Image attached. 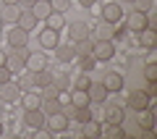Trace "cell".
Listing matches in <instances>:
<instances>
[{
    "mask_svg": "<svg viewBox=\"0 0 157 139\" xmlns=\"http://www.w3.org/2000/svg\"><path fill=\"white\" fill-rule=\"evenodd\" d=\"M26 58H29L26 47H11V53H8V58H6V66L11 68L13 73H18V71L26 68Z\"/></svg>",
    "mask_w": 157,
    "mask_h": 139,
    "instance_id": "obj_1",
    "label": "cell"
},
{
    "mask_svg": "<svg viewBox=\"0 0 157 139\" xmlns=\"http://www.w3.org/2000/svg\"><path fill=\"white\" fill-rule=\"evenodd\" d=\"M92 55L97 58V63L110 61V58L115 55V45H113V39H94V45H92Z\"/></svg>",
    "mask_w": 157,
    "mask_h": 139,
    "instance_id": "obj_2",
    "label": "cell"
},
{
    "mask_svg": "<svg viewBox=\"0 0 157 139\" xmlns=\"http://www.w3.org/2000/svg\"><path fill=\"white\" fill-rule=\"evenodd\" d=\"M152 100H155V97H149L144 89H134L128 95V108L139 113V110H144V108H152Z\"/></svg>",
    "mask_w": 157,
    "mask_h": 139,
    "instance_id": "obj_3",
    "label": "cell"
},
{
    "mask_svg": "<svg viewBox=\"0 0 157 139\" xmlns=\"http://www.w3.org/2000/svg\"><path fill=\"white\" fill-rule=\"evenodd\" d=\"M45 113H42V108H32V110L24 113V123H26L32 131H42L45 129Z\"/></svg>",
    "mask_w": 157,
    "mask_h": 139,
    "instance_id": "obj_4",
    "label": "cell"
},
{
    "mask_svg": "<svg viewBox=\"0 0 157 139\" xmlns=\"http://www.w3.org/2000/svg\"><path fill=\"white\" fill-rule=\"evenodd\" d=\"M126 26H128V32H144L147 26H149V16H147L144 11H134L128 13V21H126Z\"/></svg>",
    "mask_w": 157,
    "mask_h": 139,
    "instance_id": "obj_5",
    "label": "cell"
},
{
    "mask_svg": "<svg viewBox=\"0 0 157 139\" xmlns=\"http://www.w3.org/2000/svg\"><path fill=\"white\" fill-rule=\"evenodd\" d=\"M0 100L8 102V105H13V102L21 100V89H18L16 81H6V84H0Z\"/></svg>",
    "mask_w": 157,
    "mask_h": 139,
    "instance_id": "obj_6",
    "label": "cell"
},
{
    "mask_svg": "<svg viewBox=\"0 0 157 139\" xmlns=\"http://www.w3.org/2000/svg\"><path fill=\"white\" fill-rule=\"evenodd\" d=\"M68 123H71V121H68V118L63 116L60 110H58V113H50V116L45 118V126L50 129L52 134H58V131H66V129H68Z\"/></svg>",
    "mask_w": 157,
    "mask_h": 139,
    "instance_id": "obj_7",
    "label": "cell"
},
{
    "mask_svg": "<svg viewBox=\"0 0 157 139\" xmlns=\"http://www.w3.org/2000/svg\"><path fill=\"white\" fill-rule=\"evenodd\" d=\"M123 18V8L118 3H105L102 6V21H110V24H118Z\"/></svg>",
    "mask_w": 157,
    "mask_h": 139,
    "instance_id": "obj_8",
    "label": "cell"
},
{
    "mask_svg": "<svg viewBox=\"0 0 157 139\" xmlns=\"http://www.w3.org/2000/svg\"><path fill=\"white\" fill-rule=\"evenodd\" d=\"M123 118H126V110L121 105H110V102L105 105V121L110 123V126H121Z\"/></svg>",
    "mask_w": 157,
    "mask_h": 139,
    "instance_id": "obj_9",
    "label": "cell"
},
{
    "mask_svg": "<svg viewBox=\"0 0 157 139\" xmlns=\"http://www.w3.org/2000/svg\"><path fill=\"white\" fill-rule=\"evenodd\" d=\"M86 95H89V100H92V102H105L110 92L105 89V84H102V81H92V84H89V89H86Z\"/></svg>",
    "mask_w": 157,
    "mask_h": 139,
    "instance_id": "obj_10",
    "label": "cell"
},
{
    "mask_svg": "<svg viewBox=\"0 0 157 139\" xmlns=\"http://www.w3.org/2000/svg\"><path fill=\"white\" fill-rule=\"evenodd\" d=\"M26 42H29V32H24L21 26H13L8 34V45L11 47H26Z\"/></svg>",
    "mask_w": 157,
    "mask_h": 139,
    "instance_id": "obj_11",
    "label": "cell"
},
{
    "mask_svg": "<svg viewBox=\"0 0 157 139\" xmlns=\"http://www.w3.org/2000/svg\"><path fill=\"white\" fill-rule=\"evenodd\" d=\"M92 39H115V24L100 21L97 29H94V34H92Z\"/></svg>",
    "mask_w": 157,
    "mask_h": 139,
    "instance_id": "obj_12",
    "label": "cell"
},
{
    "mask_svg": "<svg viewBox=\"0 0 157 139\" xmlns=\"http://www.w3.org/2000/svg\"><path fill=\"white\" fill-rule=\"evenodd\" d=\"M58 34H60V32H52L50 26L42 29V32H39V45H42L45 50H55V47H58Z\"/></svg>",
    "mask_w": 157,
    "mask_h": 139,
    "instance_id": "obj_13",
    "label": "cell"
},
{
    "mask_svg": "<svg viewBox=\"0 0 157 139\" xmlns=\"http://www.w3.org/2000/svg\"><path fill=\"white\" fill-rule=\"evenodd\" d=\"M16 26H21L24 32H32V29L37 26V16L32 13V8H26V11H21V13H18V18H16Z\"/></svg>",
    "mask_w": 157,
    "mask_h": 139,
    "instance_id": "obj_14",
    "label": "cell"
},
{
    "mask_svg": "<svg viewBox=\"0 0 157 139\" xmlns=\"http://www.w3.org/2000/svg\"><path fill=\"white\" fill-rule=\"evenodd\" d=\"M68 37H71V42H76V39H84V37H89V26H86L84 21H73L71 26H68Z\"/></svg>",
    "mask_w": 157,
    "mask_h": 139,
    "instance_id": "obj_15",
    "label": "cell"
},
{
    "mask_svg": "<svg viewBox=\"0 0 157 139\" xmlns=\"http://www.w3.org/2000/svg\"><path fill=\"white\" fill-rule=\"evenodd\" d=\"M102 84H105V89L110 92V95H113V92H121V89H123V76H121V73H115V71H110V73L105 76V81H102Z\"/></svg>",
    "mask_w": 157,
    "mask_h": 139,
    "instance_id": "obj_16",
    "label": "cell"
},
{
    "mask_svg": "<svg viewBox=\"0 0 157 139\" xmlns=\"http://www.w3.org/2000/svg\"><path fill=\"white\" fill-rule=\"evenodd\" d=\"M32 13L37 16V21H45V18L52 13V6H50V0H37V3L32 6Z\"/></svg>",
    "mask_w": 157,
    "mask_h": 139,
    "instance_id": "obj_17",
    "label": "cell"
},
{
    "mask_svg": "<svg viewBox=\"0 0 157 139\" xmlns=\"http://www.w3.org/2000/svg\"><path fill=\"white\" fill-rule=\"evenodd\" d=\"M26 68L29 71H42V68H47V58L45 55H39V53H29V58H26Z\"/></svg>",
    "mask_w": 157,
    "mask_h": 139,
    "instance_id": "obj_18",
    "label": "cell"
},
{
    "mask_svg": "<svg viewBox=\"0 0 157 139\" xmlns=\"http://www.w3.org/2000/svg\"><path fill=\"white\" fill-rule=\"evenodd\" d=\"M121 129H123V137H141V126L136 118H123Z\"/></svg>",
    "mask_w": 157,
    "mask_h": 139,
    "instance_id": "obj_19",
    "label": "cell"
},
{
    "mask_svg": "<svg viewBox=\"0 0 157 139\" xmlns=\"http://www.w3.org/2000/svg\"><path fill=\"white\" fill-rule=\"evenodd\" d=\"M139 45H141V47H147V50H152V47L157 45V29L147 26L144 32H139Z\"/></svg>",
    "mask_w": 157,
    "mask_h": 139,
    "instance_id": "obj_20",
    "label": "cell"
},
{
    "mask_svg": "<svg viewBox=\"0 0 157 139\" xmlns=\"http://www.w3.org/2000/svg\"><path fill=\"white\" fill-rule=\"evenodd\" d=\"M68 97H71V105H73V108H89V105H92L86 89H73V95H68Z\"/></svg>",
    "mask_w": 157,
    "mask_h": 139,
    "instance_id": "obj_21",
    "label": "cell"
},
{
    "mask_svg": "<svg viewBox=\"0 0 157 139\" xmlns=\"http://www.w3.org/2000/svg\"><path fill=\"white\" fill-rule=\"evenodd\" d=\"M18 13H21L18 6H3V8H0V21H3V24H16Z\"/></svg>",
    "mask_w": 157,
    "mask_h": 139,
    "instance_id": "obj_22",
    "label": "cell"
},
{
    "mask_svg": "<svg viewBox=\"0 0 157 139\" xmlns=\"http://www.w3.org/2000/svg\"><path fill=\"white\" fill-rule=\"evenodd\" d=\"M21 102H24V110L39 108V105H42V95H34L32 89H29V92H21Z\"/></svg>",
    "mask_w": 157,
    "mask_h": 139,
    "instance_id": "obj_23",
    "label": "cell"
},
{
    "mask_svg": "<svg viewBox=\"0 0 157 139\" xmlns=\"http://www.w3.org/2000/svg\"><path fill=\"white\" fill-rule=\"evenodd\" d=\"M92 45H94L92 37L76 39V42H73V53H76V55H92Z\"/></svg>",
    "mask_w": 157,
    "mask_h": 139,
    "instance_id": "obj_24",
    "label": "cell"
},
{
    "mask_svg": "<svg viewBox=\"0 0 157 139\" xmlns=\"http://www.w3.org/2000/svg\"><path fill=\"white\" fill-rule=\"evenodd\" d=\"M45 21H47V26H50L52 32H63V26H66V18H63L60 11H52L50 16L45 18Z\"/></svg>",
    "mask_w": 157,
    "mask_h": 139,
    "instance_id": "obj_25",
    "label": "cell"
},
{
    "mask_svg": "<svg viewBox=\"0 0 157 139\" xmlns=\"http://www.w3.org/2000/svg\"><path fill=\"white\" fill-rule=\"evenodd\" d=\"M55 55H58V61H60V63H71L73 55H76V53H73V45H58V47H55Z\"/></svg>",
    "mask_w": 157,
    "mask_h": 139,
    "instance_id": "obj_26",
    "label": "cell"
},
{
    "mask_svg": "<svg viewBox=\"0 0 157 139\" xmlns=\"http://www.w3.org/2000/svg\"><path fill=\"white\" fill-rule=\"evenodd\" d=\"M52 87L58 92H68L71 89V76L68 73H52Z\"/></svg>",
    "mask_w": 157,
    "mask_h": 139,
    "instance_id": "obj_27",
    "label": "cell"
},
{
    "mask_svg": "<svg viewBox=\"0 0 157 139\" xmlns=\"http://www.w3.org/2000/svg\"><path fill=\"white\" fill-rule=\"evenodd\" d=\"M81 126H84V137H86V139H94V137H100V134H102L100 123H97L94 118H89V121H84Z\"/></svg>",
    "mask_w": 157,
    "mask_h": 139,
    "instance_id": "obj_28",
    "label": "cell"
},
{
    "mask_svg": "<svg viewBox=\"0 0 157 139\" xmlns=\"http://www.w3.org/2000/svg\"><path fill=\"white\" fill-rule=\"evenodd\" d=\"M47 84H52V73L47 71V68L34 71V87H47Z\"/></svg>",
    "mask_w": 157,
    "mask_h": 139,
    "instance_id": "obj_29",
    "label": "cell"
},
{
    "mask_svg": "<svg viewBox=\"0 0 157 139\" xmlns=\"http://www.w3.org/2000/svg\"><path fill=\"white\" fill-rule=\"evenodd\" d=\"M16 84H18V89H21V92H29V89H34V73H32V71L21 73Z\"/></svg>",
    "mask_w": 157,
    "mask_h": 139,
    "instance_id": "obj_30",
    "label": "cell"
},
{
    "mask_svg": "<svg viewBox=\"0 0 157 139\" xmlns=\"http://www.w3.org/2000/svg\"><path fill=\"white\" fill-rule=\"evenodd\" d=\"M94 63H97L94 55H81V71H84V73L94 71Z\"/></svg>",
    "mask_w": 157,
    "mask_h": 139,
    "instance_id": "obj_31",
    "label": "cell"
},
{
    "mask_svg": "<svg viewBox=\"0 0 157 139\" xmlns=\"http://www.w3.org/2000/svg\"><path fill=\"white\" fill-rule=\"evenodd\" d=\"M89 118H92V110H89V108H76V116H73V121L84 123V121H89Z\"/></svg>",
    "mask_w": 157,
    "mask_h": 139,
    "instance_id": "obj_32",
    "label": "cell"
},
{
    "mask_svg": "<svg viewBox=\"0 0 157 139\" xmlns=\"http://www.w3.org/2000/svg\"><path fill=\"white\" fill-rule=\"evenodd\" d=\"M144 79L147 81H157V66L155 63H147L144 66Z\"/></svg>",
    "mask_w": 157,
    "mask_h": 139,
    "instance_id": "obj_33",
    "label": "cell"
},
{
    "mask_svg": "<svg viewBox=\"0 0 157 139\" xmlns=\"http://www.w3.org/2000/svg\"><path fill=\"white\" fill-rule=\"evenodd\" d=\"M50 6H52V11H68L71 8V0H50Z\"/></svg>",
    "mask_w": 157,
    "mask_h": 139,
    "instance_id": "obj_34",
    "label": "cell"
},
{
    "mask_svg": "<svg viewBox=\"0 0 157 139\" xmlns=\"http://www.w3.org/2000/svg\"><path fill=\"white\" fill-rule=\"evenodd\" d=\"M60 113H63V116L68 118V121H71V118L76 116V108L71 105V100H68V102H63V105H60Z\"/></svg>",
    "mask_w": 157,
    "mask_h": 139,
    "instance_id": "obj_35",
    "label": "cell"
},
{
    "mask_svg": "<svg viewBox=\"0 0 157 139\" xmlns=\"http://www.w3.org/2000/svg\"><path fill=\"white\" fill-rule=\"evenodd\" d=\"M149 8H152V0H134V11H144V13H149Z\"/></svg>",
    "mask_w": 157,
    "mask_h": 139,
    "instance_id": "obj_36",
    "label": "cell"
},
{
    "mask_svg": "<svg viewBox=\"0 0 157 139\" xmlns=\"http://www.w3.org/2000/svg\"><path fill=\"white\" fill-rule=\"evenodd\" d=\"M13 79V71L8 66H0V84H6V81H11Z\"/></svg>",
    "mask_w": 157,
    "mask_h": 139,
    "instance_id": "obj_37",
    "label": "cell"
},
{
    "mask_svg": "<svg viewBox=\"0 0 157 139\" xmlns=\"http://www.w3.org/2000/svg\"><path fill=\"white\" fill-rule=\"evenodd\" d=\"M89 84H92L89 76H78L76 79V89H89Z\"/></svg>",
    "mask_w": 157,
    "mask_h": 139,
    "instance_id": "obj_38",
    "label": "cell"
},
{
    "mask_svg": "<svg viewBox=\"0 0 157 139\" xmlns=\"http://www.w3.org/2000/svg\"><path fill=\"white\" fill-rule=\"evenodd\" d=\"M107 137H123V129H121V126H110V129H107Z\"/></svg>",
    "mask_w": 157,
    "mask_h": 139,
    "instance_id": "obj_39",
    "label": "cell"
},
{
    "mask_svg": "<svg viewBox=\"0 0 157 139\" xmlns=\"http://www.w3.org/2000/svg\"><path fill=\"white\" fill-rule=\"evenodd\" d=\"M144 92H147L149 97H155V95H157V84H155V81H147V89H144Z\"/></svg>",
    "mask_w": 157,
    "mask_h": 139,
    "instance_id": "obj_40",
    "label": "cell"
},
{
    "mask_svg": "<svg viewBox=\"0 0 157 139\" xmlns=\"http://www.w3.org/2000/svg\"><path fill=\"white\" fill-rule=\"evenodd\" d=\"M34 3H37V0H18L16 6H18V8H21V11H26V8H32V6H34Z\"/></svg>",
    "mask_w": 157,
    "mask_h": 139,
    "instance_id": "obj_41",
    "label": "cell"
},
{
    "mask_svg": "<svg viewBox=\"0 0 157 139\" xmlns=\"http://www.w3.org/2000/svg\"><path fill=\"white\" fill-rule=\"evenodd\" d=\"M126 34H128V26H118V29H115V39L126 37Z\"/></svg>",
    "mask_w": 157,
    "mask_h": 139,
    "instance_id": "obj_42",
    "label": "cell"
},
{
    "mask_svg": "<svg viewBox=\"0 0 157 139\" xmlns=\"http://www.w3.org/2000/svg\"><path fill=\"white\" fill-rule=\"evenodd\" d=\"M94 3H97V0H78V6H84V8H92Z\"/></svg>",
    "mask_w": 157,
    "mask_h": 139,
    "instance_id": "obj_43",
    "label": "cell"
},
{
    "mask_svg": "<svg viewBox=\"0 0 157 139\" xmlns=\"http://www.w3.org/2000/svg\"><path fill=\"white\" fill-rule=\"evenodd\" d=\"M6 58H8V53H3V50H0V66H6Z\"/></svg>",
    "mask_w": 157,
    "mask_h": 139,
    "instance_id": "obj_44",
    "label": "cell"
},
{
    "mask_svg": "<svg viewBox=\"0 0 157 139\" xmlns=\"http://www.w3.org/2000/svg\"><path fill=\"white\" fill-rule=\"evenodd\" d=\"M18 0H3V6H16Z\"/></svg>",
    "mask_w": 157,
    "mask_h": 139,
    "instance_id": "obj_45",
    "label": "cell"
},
{
    "mask_svg": "<svg viewBox=\"0 0 157 139\" xmlns=\"http://www.w3.org/2000/svg\"><path fill=\"white\" fill-rule=\"evenodd\" d=\"M0 134H3V123H0Z\"/></svg>",
    "mask_w": 157,
    "mask_h": 139,
    "instance_id": "obj_46",
    "label": "cell"
},
{
    "mask_svg": "<svg viewBox=\"0 0 157 139\" xmlns=\"http://www.w3.org/2000/svg\"><path fill=\"white\" fill-rule=\"evenodd\" d=\"M123 3H134V0H123Z\"/></svg>",
    "mask_w": 157,
    "mask_h": 139,
    "instance_id": "obj_47",
    "label": "cell"
},
{
    "mask_svg": "<svg viewBox=\"0 0 157 139\" xmlns=\"http://www.w3.org/2000/svg\"><path fill=\"white\" fill-rule=\"evenodd\" d=\"M0 29H3V21H0Z\"/></svg>",
    "mask_w": 157,
    "mask_h": 139,
    "instance_id": "obj_48",
    "label": "cell"
}]
</instances>
